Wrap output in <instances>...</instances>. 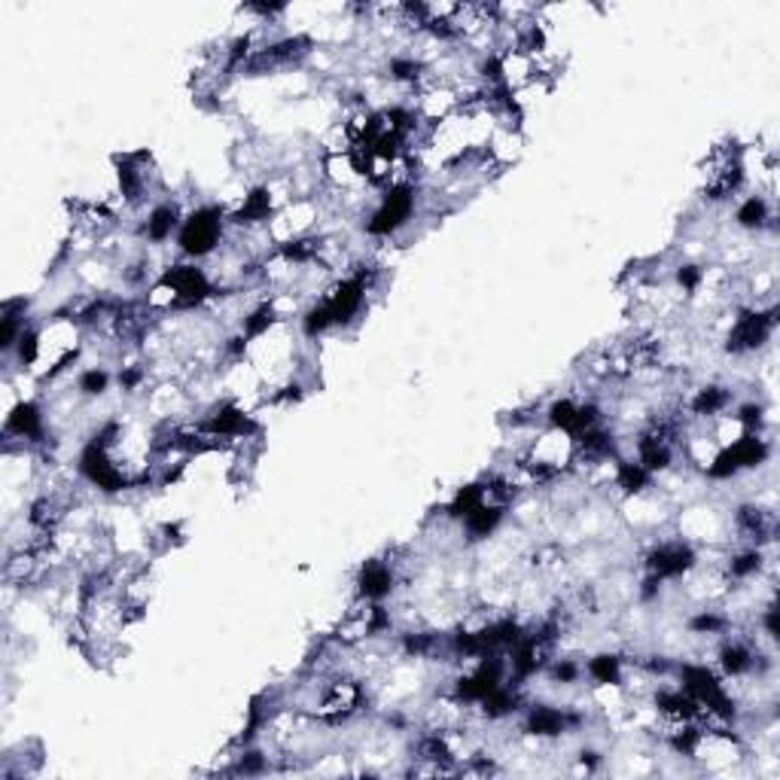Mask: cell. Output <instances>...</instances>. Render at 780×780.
<instances>
[{"label": "cell", "instance_id": "obj_1", "mask_svg": "<svg viewBox=\"0 0 780 780\" xmlns=\"http://www.w3.org/2000/svg\"><path fill=\"white\" fill-rule=\"evenodd\" d=\"M418 184L414 181H399V184L384 186L379 201L369 208L363 232L375 242H391L399 232L412 226L414 214H418Z\"/></svg>", "mask_w": 780, "mask_h": 780}, {"label": "cell", "instance_id": "obj_2", "mask_svg": "<svg viewBox=\"0 0 780 780\" xmlns=\"http://www.w3.org/2000/svg\"><path fill=\"white\" fill-rule=\"evenodd\" d=\"M226 211L216 208V205H199L193 211H186L181 232H177V250L184 253L186 260H208L214 257L216 250L223 247L226 238Z\"/></svg>", "mask_w": 780, "mask_h": 780}, {"label": "cell", "instance_id": "obj_3", "mask_svg": "<svg viewBox=\"0 0 780 780\" xmlns=\"http://www.w3.org/2000/svg\"><path fill=\"white\" fill-rule=\"evenodd\" d=\"M775 330H778V302L738 308L726 333V354L747 357V354L763 351L775 336Z\"/></svg>", "mask_w": 780, "mask_h": 780}, {"label": "cell", "instance_id": "obj_4", "mask_svg": "<svg viewBox=\"0 0 780 780\" xmlns=\"http://www.w3.org/2000/svg\"><path fill=\"white\" fill-rule=\"evenodd\" d=\"M698 561V549L695 543H689L683 536H673V540H658L653 543L646 555H643V573L656 577L661 582L671 580H686L689 573H695Z\"/></svg>", "mask_w": 780, "mask_h": 780}, {"label": "cell", "instance_id": "obj_5", "mask_svg": "<svg viewBox=\"0 0 780 780\" xmlns=\"http://www.w3.org/2000/svg\"><path fill=\"white\" fill-rule=\"evenodd\" d=\"M582 726L580 710L570 707H555V704H531L524 707V719H521V732L536 741H552L561 734L577 732Z\"/></svg>", "mask_w": 780, "mask_h": 780}, {"label": "cell", "instance_id": "obj_6", "mask_svg": "<svg viewBox=\"0 0 780 780\" xmlns=\"http://www.w3.org/2000/svg\"><path fill=\"white\" fill-rule=\"evenodd\" d=\"M399 585V567L397 561H384V558H369L357 570L354 580V592L357 601L363 604H384L387 597L397 592Z\"/></svg>", "mask_w": 780, "mask_h": 780}, {"label": "cell", "instance_id": "obj_7", "mask_svg": "<svg viewBox=\"0 0 780 780\" xmlns=\"http://www.w3.org/2000/svg\"><path fill=\"white\" fill-rule=\"evenodd\" d=\"M184 211H181V205L177 201H156L153 208L147 211V216L140 220V238L144 242H150V245H169L171 238H177V232H181V223H184Z\"/></svg>", "mask_w": 780, "mask_h": 780}, {"label": "cell", "instance_id": "obj_8", "mask_svg": "<svg viewBox=\"0 0 780 780\" xmlns=\"http://www.w3.org/2000/svg\"><path fill=\"white\" fill-rule=\"evenodd\" d=\"M734 226L744 232L775 230V199L763 193L741 199V205L734 208Z\"/></svg>", "mask_w": 780, "mask_h": 780}, {"label": "cell", "instance_id": "obj_9", "mask_svg": "<svg viewBox=\"0 0 780 780\" xmlns=\"http://www.w3.org/2000/svg\"><path fill=\"white\" fill-rule=\"evenodd\" d=\"M582 673L592 680V686H622L626 683L628 665L619 653H595L582 665Z\"/></svg>", "mask_w": 780, "mask_h": 780}, {"label": "cell", "instance_id": "obj_10", "mask_svg": "<svg viewBox=\"0 0 780 780\" xmlns=\"http://www.w3.org/2000/svg\"><path fill=\"white\" fill-rule=\"evenodd\" d=\"M729 626H732V619L719 610H698L689 619V631L698 637H726Z\"/></svg>", "mask_w": 780, "mask_h": 780}, {"label": "cell", "instance_id": "obj_11", "mask_svg": "<svg viewBox=\"0 0 780 780\" xmlns=\"http://www.w3.org/2000/svg\"><path fill=\"white\" fill-rule=\"evenodd\" d=\"M110 382H113L110 369H104V367L83 369V372L77 375V394L86 399L104 397V394L110 391Z\"/></svg>", "mask_w": 780, "mask_h": 780}, {"label": "cell", "instance_id": "obj_12", "mask_svg": "<svg viewBox=\"0 0 780 780\" xmlns=\"http://www.w3.org/2000/svg\"><path fill=\"white\" fill-rule=\"evenodd\" d=\"M543 673L549 677V683H555V686H577L582 677H585L580 661L570 656H552V661L546 665V671Z\"/></svg>", "mask_w": 780, "mask_h": 780}, {"label": "cell", "instance_id": "obj_13", "mask_svg": "<svg viewBox=\"0 0 780 780\" xmlns=\"http://www.w3.org/2000/svg\"><path fill=\"white\" fill-rule=\"evenodd\" d=\"M116 384H120L123 394H138V391H144V384H147V367L128 363V367L116 372Z\"/></svg>", "mask_w": 780, "mask_h": 780}]
</instances>
